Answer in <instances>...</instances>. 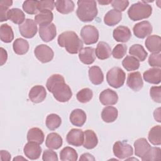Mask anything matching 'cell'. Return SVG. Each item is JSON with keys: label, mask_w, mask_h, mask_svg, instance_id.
<instances>
[{"label": "cell", "mask_w": 161, "mask_h": 161, "mask_svg": "<svg viewBox=\"0 0 161 161\" xmlns=\"http://www.w3.org/2000/svg\"><path fill=\"white\" fill-rule=\"evenodd\" d=\"M48 91L53 94L55 99L61 103L68 101L72 96L70 87L65 83L64 77L60 74H53L47 81Z\"/></svg>", "instance_id": "obj_1"}, {"label": "cell", "mask_w": 161, "mask_h": 161, "mask_svg": "<svg viewBox=\"0 0 161 161\" xmlns=\"http://www.w3.org/2000/svg\"><path fill=\"white\" fill-rule=\"evenodd\" d=\"M58 44L64 47L67 52L71 54L79 53L83 48V42L78 35L72 31H67L62 33L57 39Z\"/></svg>", "instance_id": "obj_2"}, {"label": "cell", "mask_w": 161, "mask_h": 161, "mask_svg": "<svg viewBox=\"0 0 161 161\" xmlns=\"http://www.w3.org/2000/svg\"><path fill=\"white\" fill-rule=\"evenodd\" d=\"M76 14L83 22L92 21L97 14L96 2L93 0H79L77 1Z\"/></svg>", "instance_id": "obj_3"}, {"label": "cell", "mask_w": 161, "mask_h": 161, "mask_svg": "<svg viewBox=\"0 0 161 161\" xmlns=\"http://www.w3.org/2000/svg\"><path fill=\"white\" fill-rule=\"evenodd\" d=\"M152 13L151 5L142 2L133 4L128 10V15L132 21H138L148 18Z\"/></svg>", "instance_id": "obj_4"}, {"label": "cell", "mask_w": 161, "mask_h": 161, "mask_svg": "<svg viewBox=\"0 0 161 161\" xmlns=\"http://www.w3.org/2000/svg\"><path fill=\"white\" fill-rule=\"evenodd\" d=\"M125 78V72L118 67H113L106 74V80L108 84L116 89L121 87L124 84Z\"/></svg>", "instance_id": "obj_5"}, {"label": "cell", "mask_w": 161, "mask_h": 161, "mask_svg": "<svg viewBox=\"0 0 161 161\" xmlns=\"http://www.w3.org/2000/svg\"><path fill=\"white\" fill-rule=\"evenodd\" d=\"M114 155L119 159H125L130 157L133 154L132 147L125 142L118 141L115 142L113 147Z\"/></svg>", "instance_id": "obj_6"}, {"label": "cell", "mask_w": 161, "mask_h": 161, "mask_svg": "<svg viewBox=\"0 0 161 161\" xmlns=\"http://www.w3.org/2000/svg\"><path fill=\"white\" fill-rule=\"evenodd\" d=\"M80 36L86 45L94 44L99 39V31L94 26L86 25L80 30Z\"/></svg>", "instance_id": "obj_7"}, {"label": "cell", "mask_w": 161, "mask_h": 161, "mask_svg": "<svg viewBox=\"0 0 161 161\" xmlns=\"http://www.w3.org/2000/svg\"><path fill=\"white\" fill-rule=\"evenodd\" d=\"M34 53L36 58L42 63L50 62L54 56L53 50L45 44L38 45L34 50Z\"/></svg>", "instance_id": "obj_8"}, {"label": "cell", "mask_w": 161, "mask_h": 161, "mask_svg": "<svg viewBox=\"0 0 161 161\" xmlns=\"http://www.w3.org/2000/svg\"><path fill=\"white\" fill-rule=\"evenodd\" d=\"M20 34L26 38H33L37 33L38 28L36 22L31 19H26L25 21L19 25Z\"/></svg>", "instance_id": "obj_9"}, {"label": "cell", "mask_w": 161, "mask_h": 161, "mask_svg": "<svg viewBox=\"0 0 161 161\" xmlns=\"http://www.w3.org/2000/svg\"><path fill=\"white\" fill-rule=\"evenodd\" d=\"M153 30L151 23L148 21H143L135 25L133 28L134 35L138 38H144L149 36Z\"/></svg>", "instance_id": "obj_10"}, {"label": "cell", "mask_w": 161, "mask_h": 161, "mask_svg": "<svg viewBox=\"0 0 161 161\" xmlns=\"http://www.w3.org/2000/svg\"><path fill=\"white\" fill-rule=\"evenodd\" d=\"M39 35L41 39L45 42H49L53 40L57 35L56 26L53 23L40 26Z\"/></svg>", "instance_id": "obj_11"}, {"label": "cell", "mask_w": 161, "mask_h": 161, "mask_svg": "<svg viewBox=\"0 0 161 161\" xmlns=\"http://www.w3.org/2000/svg\"><path fill=\"white\" fill-rule=\"evenodd\" d=\"M84 132L80 129L73 128L70 130L67 135L66 140L71 145L80 147L84 142Z\"/></svg>", "instance_id": "obj_12"}, {"label": "cell", "mask_w": 161, "mask_h": 161, "mask_svg": "<svg viewBox=\"0 0 161 161\" xmlns=\"http://www.w3.org/2000/svg\"><path fill=\"white\" fill-rule=\"evenodd\" d=\"M24 153L26 157L30 160L38 159L42 153V148L40 144L33 142H28L24 147Z\"/></svg>", "instance_id": "obj_13"}, {"label": "cell", "mask_w": 161, "mask_h": 161, "mask_svg": "<svg viewBox=\"0 0 161 161\" xmlns=\"http://www.w3.org/2000/svg\"><path fill=\"white\" fill-rule=\"evenodd\" d=\"M127 86L134 91H140L143 86V82L141 74L139 72L129 73L126 80Z\"/></svg>", "instance_id": "obj_14"}, {"label": "cell", "mask_w": 161, "mask_h": 161, "mask_svg": "<svg viewBox=\"0 0 161 161\" xmlns=\"http://www.w3.org/2000/svg\"><path fill=\"white\" fill-rule=\"evenodd\" d=\"M99 99L102 104L104 106H111L118 102V96L114 91L106 89L101 92Z\"/></svg>", "instance_id": "obj_15"}, {"label": "cell", "mask_w": 161, "mask_h": 161, "mask_svg": "<svg viewBox=\"0 0 161 161\" xmlns=\"http://www.w3.org/2000/svg\"><path fill=\"white\" fill-rule=\"evenodd\" d=\"M28 96L31 102L39 103L44 101L47 96V92L43 86L36 85L30 89Z\"/></svg>", "instance_id": "obj_16"}, {"label": "cell", "mask_w": 161, "mask_h": 161, "mask_svg": "<svg viewBox=\"0 0 161 161\" xmlns=\"http://www.w3.org/2000/svg\"><path fill=\"white\" fill-rule=\"evenodd\" d=\"M114 39L118 42H126L131 36V33L128 27L125 26H119L113 30V33Z\"/></svg>", "instance_id": "obj_17"}, {"label": "cell", "mask_w": 161, "mask_h": 161, "mask_svg": "<svg viewBox=\"0 0 161 161\" xmlns=\"http://www.w3.org/2000/svg\"><path fill=\"white\" fill-rule=\"evenodd\" d=\"M144 80L150 84H158L161 80V69L160 68H151L143 74Z\"/></svg>", "instance_id": "obj_18"}, {"label": "cell", "mask_w": 161, "mask_h": 161, "mask_svg": "<svg viewBox=\"0 0 161 161\" xmlns=\"http://www.w3.org/2000/svg\"><path fill=\"white\" fill-rule=\"evenodd\" d=\"M148 50L152 53H160L161 50V38L158 35L149 36L145 42Z\"/></svg>", "instance_id": "obj_19"}, {"label": "cell", "mask_w": 161, "mask_h": 161, "mask_svg": "<svg viewBox=\"0 0 161 161\" xmlns=\"http://www.w3.org/2000/svg\"><path fill=\"white\" fill-rule=\"evenodd\" d=\"M95 50L92 47H85L82 48L79 53L80 60L84 64L89 65L92 64L96 58Z\"/></svg>", "instance_id": "obj_20"}, {"label": "cell", "mask_w": 161, "mask_h": 161, "mask_svg": "<svg viewBox=\"0 0 161 161\" xmlns=\"http://www.w3.org/2000/svg\"><path fill=\"white\" fill-rule=\"evenodd\" d=\"M134 147L135 155L142 158L148 151L151 146L146 138H140L134 142Z\"/></svg>", "instance_id": "obj_21"}, {"label": "cell", "mask_w": 161, "mask_h": 161, "mask_svg": "<svg viewBox=\"0 0 161 161\" xmlns=\"http://www.w3.org/2000/svg\"><path fill=\"white\" fill-rule=\"evenodd\" d=\"M69 119L73 125L82 126L86 121V114L82 109H75L70 113Z\"/></svg>", "instance_id": "obj_22"}, {"label": "cell", "mask_w": 161, "mask_h": 161, "mask_svg": "<svg viewBox=\"0 0 161 161\" xmlns=\"http://www.w3.org/2000/svg\"><path fill=\"white\" fill-rule=\"evenodd\" d=\"M83 146L87 149L95 148L98 143V139L96 134L91 130H87L84 132Z\"/></svg>", "instance_id": "obj_23"}, {"label": "cell", "mask_w": 161, "mask_h": 161, "mask_svg": "<svg viewBox=\"0 0 161 161\" xmlns=\"http://www.w3.org/2000/svg\"><path fill=\"white\" fill-rule=\"evenodd\" d=\"M63 143L62 138L57 133H49L45 140V145L50 149H58Z\"/></svg>", "instance_id": "obj_24"}, {"label": "cell", "mask_w": 161, "mask_h": 161, "mask_svg": "<svg viewBox=\"0 0 161 161\" xmlns=\"http://www.w3.org/2000/svg\"><path fill=\"white\" fill-rule=\"evenodd\" d=\"M122 18V14L121 12L116 9L109 10L104 17V23L109 26H113L120 22Z\"/></svg>", "instance_id": "obj_25"}, {"label": "cell", "mask_w": 161, "mask_h": 161, "mask_svg": "<svg viewBox=\"0 0 161 161\" xmlns=\"http://www.w3.org/2000/svg\"><path fill=\"white\" fill-rule=\"evenodd\" d=\"M95 54L100 60L107 59L111 55V48L108 43L104 42H100L95 50Z\"/></svg>", "instance_id": "obj_26"}, {"label": "cell", "mask_w": 161, "mask_h": 161, "mask_svg": "<svg viewBox=\"0 0 161 161\" xmlns=\"http://www.w3.org/2000/svg\"><path fill=\"white\" fill-rule=\"evenodd\" d=\"M53 19V14L51 11L43 10L40 11L35 16V21L40 26L47 25L52 23Z\"/></svg>", "instance_id": "obj_27"}, {"label": "cell", "mask_w": 161, "mask_h": 161, "mask_svg": "<svg viewBox=\"0 0 161 161\" xmlns=\"http://www.w3.org/2000/svg\"><path fill=\"white\" fill-rule=\"evenodd\" d=\"M89 77L90 81L94 85L101 84L104 80V75L98 66H92L89 69Z\"/></svg>", "instance_id": "obj_28"}, {"label": "cell", "mask_w": 161, "mask_h": 161, "mask_svg": "<svg viewBox=\"0 0 161 161\" xmlns=\"http://www.w3.org/2000/svg\"><path fill=\"white\" fill-rule=\"evenodd\" d=\"M55 7L58 12L61 14H69L74 9V3L70 0H58L55 1Z\"/></svg>", "instance_id": "obj_29"}, {"label": "cell", "mask_w": 161, "mask_h": 161, "mask_svg": "<svg viewBox=\"0 0 161 161\" xmlns=\"http://www.w3.org/2000/svg\"><path fill=\"white\" fill-rule=\"evenodd\" d=\"M118 115V109L113 106L104 108L101 113L102 119L106 123H112L114 121L117 119Z\"/></svg>", "instance_id": "obj_30"}, {"label": "cell", "mask_w": 161, "mask_h": 161, "mask_svg": "<svg viewBox=\"0 0 161 161\" xmlns=\"http://www.w3.org/2000/svg\"><path fill=\"white\" fill-rule=\"evenodd\" d=\"M8 18L15 24L21 25L25 20V15L20 9L12 8L8 13Z\"/></svg>", "instance_id": "obj_31"}, {"label": "cell", "mask_w": 161, "mask_h": 161, "mask_svg": "<svg viewBox=\"0 0 161 161\" xmlns=\"http://www.w3.org/2000/svg\"><path fill=\"white\" fill-rule=\"evenodd\" d=\"M44 133L38 128H32L29 130L27 133V140L28 142H36L42 144L44 141Z\"/></svg>", "instance_id": "obj_32"}, {"label": "cell", "mask_w": 161, "mask_h": 161, "mask_svg": "<svg viewBox=\"0 0 161 161\" xmlns=\"http://www.w3.org/2000/svg\"><path fill=\"white\" fill-rule=\"evenodd\" d=\"M13 48L15 53L20 55H24L29 50V43L26 40L19 38L14 41Z\"/></svg>", "instance_id": "obj_33"}, {"label": "cell", "mask_w": 161, "mask_h": 161, "mask_svg": "<svg viewBox=\"0 0 161 161\" xmlns=\"http://www.w3.org/2000/svg\"><path fill=\"white\" fill-rule=\"evenodd\" d=\"M129 53L141 62L144 61L148 55V53L143 47L140 44L133 45L130 48Z\"/></svg>", "instance_id": "obj_34"}, {"label": "cell", "mask_w": 161, "mask_h": 161, "mask_svg": "<svg viewBox=\"0 0 161 161\" xmlns=\"http://www.w3.org/2000/svg\"><path fill=\"white\" fill-rule=\"evenodd\" d=\"M0 38L4 43H10L14 38L12 28L8 24H3L0 27Z\"/></svg>", "instance_id": "obj_35"}, {"label": "cell", "mask_w": 161, "mask_h": 161, "mask_svg": "<svg viewBox=\"0 0 161 161\" xmlns=\"http://www.w3.org/2000/svg\"><path fill=\"white\" fill-rule=\"evenodd\" d=\"M150 142L154 145H160L161 144V126L157 125L152 127L148 135Z\"/></svg>", "instance_id": "obj_36"}, {"label": "cell", "mask_w": 161, "mask_h": 161, "mask_svg": "<svg viewBox=\"0 0 161 161\" xmlns=\"http://www.w3.org/2000/svg\"><path fill=\"white\" fill-rule=\"evenodd\" d=\"M78 154L72 147H66L60 152V158L62 161H76Z\"/></svg>", "instance_id": "obj_37"}, {"label": "cell", "mask_w": 161, "mask_h": 161, "mask_svg": "<svg viewBox=\"0 0 161 161\" xmlns=\"http://www.w3.org/2000/svg\"><path fill=\"white\" fill-rule=\"evenodd\" d=\"M122 65L127 71L136 70L140 67V61L135 57L128 55L122 61Z\"/></svg>", "instance_id": "obj_38"}, {"label": "cell", "mask_w": 161, "mask_h": 161, "mask_svg": "<svg viewBox=\"0 0 161 161\" xmlns=\"http://www.w3.org/2000/svg\"><path fill=\"white\" fill-rule=\"evenodd\" d=\"M141 158L143 161L160 160L161 159V149L159 147H150Z\"/></svg>", "instance_id": "obj_39"}, {"label": "cell", "mask_w": 161, "mask_h": 161, "mask_svg": "<svg viewBox=\"0 0 161 161\" xmlns=\"http://www.w3.org/2000/svg\"><path fill=\"white\" fill-rule=\"evenodd\" d=\"M62 123L60 117L56 114H50L46 118V126L50 130H55L58 128Z\"/></svg>", "instance_id": "obj_40"}, {"label": "cell", "mask_w": 161, "mask_h": 161, "mask_svg": "<svg viewBox=\"0 0 161 161\" xmlns=\"http://www.w3.org/2000/svg\"><path fill=\"white\" fill-rule=\"evenodd\" d=\"M13 1L11 0H3L0 1V21L1 22L7 21L9 8L12 5Z\"/></svg>", "instance_id": "obj_41"}, {"label": "cell", "mask_w": 161, "mask_h": 161, "mask_svg": "<svg viewBox=\"0 0 161 161\" xmlns=\"http://www.w3.org/2000/svg\"><path fill=\"white\" fill-rule=\"evenodd\" d=\"M93 96V92L89 88H84L79 91L77 94V99L82 103H86L91 101Z\"/></svg>", "instance_id": "obj_42"}, {"label": "cell", "mask_w": 161, "mask_h": 161, "mask_svg": "<svg viewBox=\"0 0 161 161\" xmlns=\"http://www.w3.org/2000/svg\"><path fill=\"white\" fill-rule=\"evenodd\" d=\"M38 1H25L23 4V10L29 14H35L38 11Z\"/></svg>", "instance_id": "obj_43"}, {"label": "cell", "mask_w": 161, "mask_h": 161, "mask_svg": "<svg viewBox=\"0 0 161 161\" xmlns=\"http://www.w3.org/2000/svg\"><path fill=\"white\" fill-rule=\"evenodd\" d=\"M127 47L124 44L116 45L112 51L113 57L116 59L123 58L126 53Z\"/></svg>", "instance_id": "obj_44"}, {"label": "cell", "mask_w": 161, "mask_h": 161, "mask_svg": "<svg viewBox=\"0 0 161 161\" xmlns=\"http://www.w3.org/2000/svg\"><path fill=\"white\" fill-rule=\"evenodd\" d=\"M55 6V2L54 1L45 0V1H38V11L49 10L51 11L54 9Z\"/></svg>", "instance_id": "obj_45"}, {"label": "cell", "mask_w": 161, "mask_h": 161, "mask_svg": "<svg viewBox=\"0 0 161 161\" xmlns=\"http://www.w3.org/2000/svg\"><path fill=\"white\" fill-rule=\"evenodd\" d=\"M150 95L153 101L161 103V87L160 86H153L150 89Z\"/></svg>", "instance_id": "obj_46"}, {"label": "cell", "mask_w": 161, "mask_h": 161, "mask_svg": "<svg viewBox=\"0 0 161 161\" xmlns=\"http://www.w3.org/2000/svg\"><path fill=\"white\" fill-rule=\"evenodd\" d=\"M148 64L152 67L160 68L161 67V54L160 53H153L149 56Z\"/></svg>", "instance_id": "obj_47"}, {"label": "cell", "mask_w": 161, "mask_h": 161, "mask_svg": "<svg viewBox=\"0 0 161 161\" xmlns=\"http://www.w3.org/2000/svg\"><path fill=\"white\" fill-rule=\"evenodd\" d=\"M111 6L114 9L121 12L124 11L129 5L128 1H122V0H114L111 1Z\"/></svg>", "instance_id": "obj_48"}, {"label": "cell", "mask_w": 161, "mask_h": 161, "mask_svg": "<svg viewBox=\"0 0 161 161\" xmlns=\"http://www.w3.org/2000/svg\"><path fill=\"white\" fill-rule=\"evenodd\" d=\"M42 160L43 161H57L58 158L55 152L52 150H45L43 153Z\"/></svg>", "instance_id": "obj_49"}, {"label": "cell", "mask_w": 161, "mask_h": 161, "mask_svg": "<svg viewBox=\"0 0 161 161\" xmlns=\"http://www.w3.org/2000/svg\"><path fill=\"white\" fill-rule=\"evenodd\" d=\"M1 56H0V65H3L4 64L6 63L7 58H8V53L5 49L3 47H1Z\"/></svg>", "instance_id": "obj_50"}, {"label": "cell", "mask_w": 161, "mask_h": 161, "mask_svg": "<svg viewBox=\"0 0 161 161\" xmlns=\"http://www.w3.org/2000/svg\"><path fill=\"white\" fill-rule=\"evenodd\" d=\"M1 160L2 161H9L11 160V154L6 150H1Z\"/></svg>", "instance_id": "obj_51"}, {"label": "cell", "mask_w": 161, "mask_h": 161, "mask_svg": "<svg viewBox=\"0 0 161 161\" xmlns=\"http://www.w3.org/2000/svg\"><path fill=\"white\" fill-rule=\"evenodd\" d=\"M80 161H84V160H89V161H94L95 160V158L90 153H83L82 155H81L80 158H79Z\"/></svg>", "instance_id": "obj_52"}, {"label": "cell", "mask_w": 161, "mask_h": 161, "mask_svg": "<svg viewBox=\"0 0 161 161\" xmlns=\"http://www.w3.org/2000/svg\"><path fill=\"white\" fill-rule=\"evenodd\" d=\"M153 116L154 118L156 121H157L158 122L160 123L161 120H160V108H158L157 109H156L153 113Z\"/></svg>", "instance_id": "obj_53"}, {"label": "cell", "mask_w": 161, "mask_h": 161, "mask_svg": "<svg viewBox=\"0 0 161 161\" xmlns=\"http://www.w3.org/2000/svg\"><path fill=\"white\" fill-rule=\"evenodd\" d=\"M112 1H98V3L100 4H103V5H106L108 4L109 3H111Z\"/></svg>", "instance_id": "obj_54"}, {"label": "cell", "mask_w": 161, "mask_h": 161, "mask_svg": "<svg viewBox=\"0 0 161 161\" xmlns=\"http://www.w3.org/2000/svg\"><path fill=\"white\" fill-rule=\"evenodd\" d=\"M27 160L26 159H25V158H23V157H20V156H18L17 157H14V158H13V160Z\"/></svg>", "instance_id": "obj_55"}]
</instances>
